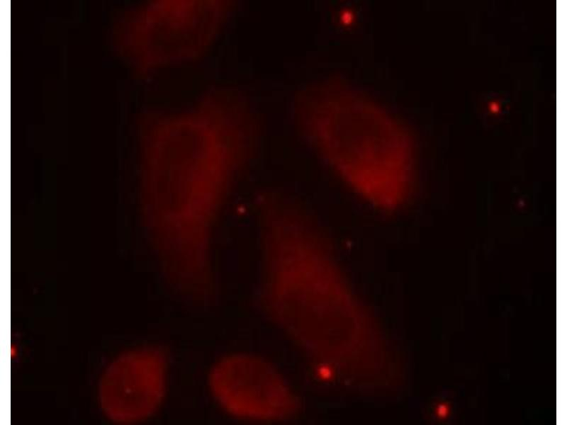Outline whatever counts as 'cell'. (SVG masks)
I'll list each match as a JSON object with an SVG mask.
<instances>
[{"mask_svg": "<svg viewBox=\"0 0 567 425\" xmlns=\"http://www.w3.org/2000/svg\"><path fill=\"white\" fill-rule=\"evenodd\" d=\"M146 208L166 278L180 296H215L211 240L232 185L254 155L259 125L245 96L213 87L191 108L144 120Z\"/></svg>", "mask_w": 567, "mask_h": 425, "instance_id": "6da1fadb", "label": "cell"}, {"mask_svg": "<svg viewBox=\"0 0 567 425\" xmlns=\"http://www.w3.org/2000/svg\"><path fill=\"white\" fill-rule=\"evenodd\" d=\"M264 311L310 353L355 376L386 362L384 346L340 272L328 240L295 203L259 216Z\"/></svg>", "mask_w": 567, "mask_h": 425, "instance_id": "7a4b0ae2", "label": "cell"}, {"mask_svg": "<svg viewBox=\"0 0 567 425\" xmlns=\"http://www.w3.org/2000/svg\"><path fill=\"white\" fill-rule=\"evenodd\" d=\"M295 106L304 133L357 194L386 212L406 201L414 175L412 144L388 113L338 81L305 89Z\"/></svg>", "mask_w": 567, "mask_h": 425, "instance_id": "3957f363", "label": "cell"}, {"mask_svg": "<svg viewBox=\"0 0 567 425\" xmlns=\"http://www.w3.org/2000/svg\"><path fill=\"white\" fill-rule=\"evenodd\" d=\"M232 0H158L128 19L122 43L141 74L200 58L232 16Z\"/></svg>", "mask_w": 567, "mask_h": 425, "instance_id": "277c9868", "label": "cell"}, {"mask_svg": "<svg viewBox=\"0 0 567 425\" xmlns=\"http://www.w3.org/2000/svg\"><path fill=\"white\" fill-rule=\"evenodd\" d=\"M210 392L229 415L253 421H277L298 409L295 394L278 370L258 356L235 353L212 367Z\"/></svg>", "mask_w": 567, "mask_h": 425, "instance_id": "5b68a950", "label": "cell"}, {"mask_svg": "<svg viewBox=\"0 0 567 425\" xmlns=\"http://www.w3.org/2000/svg\"><path fill=\"white\" fill-rule=\"evenodd\" d=\"M167 372V355L159 347H140L118 356L106 369L99 383L103 413L120 424L149 418L164 399Z\"/></svg>", "mask_w": 567, "mask_h": 425, "instance_id": "8992f818", "label": "cell"}]
</instances>
